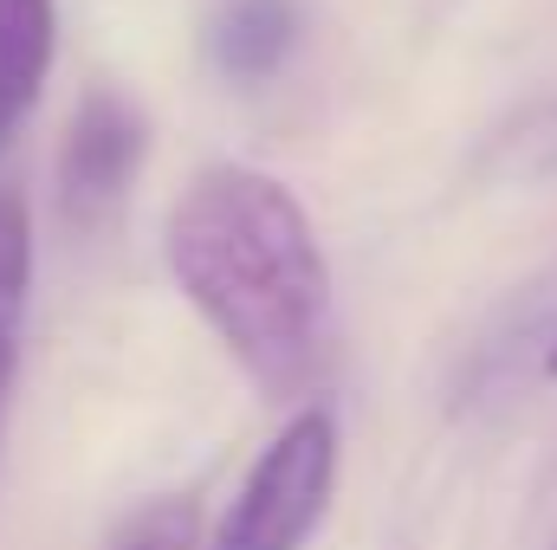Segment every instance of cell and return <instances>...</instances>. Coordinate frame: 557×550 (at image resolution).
Listing matches in <instances>:
<instances>
[{"instance_id": "1", "label": "cell", "mask_w": 557, "mask_h": 550, "mask_svg": "<svg viewBox=\"0 0 557 550\" xmlns=\"http://www.w3.org/2000/svg\"><path fill=\"white\" fill-rule=\"evenodd\" d=\"M162 266L260 396H305L324 363L331 273L305 201L247 162L188 175L162 221Z\"/></svg>"}, {"instance_id": "2", "label": "cell", "mask_w": 557, "mask_h": 550, "mask_svg": "<svg viewBox=\"0 0 557 550\" xmlns=\"http://www.w3.org/2000/svg\"><path fill=\"white\" fill-rule=\"evenodd\" d=\"M331 492H337V421L331 409H298L247 466L208 550H298L324 525Z\"/></svg>"}, {"instance_id": "7", "label": "cell", "mask_w": 557, "mask_h": 550, "mask_svg": "<svg viewBox=\"0 0 557 550\" xmlns=\"http://www.w3.org/2000/svg\"><path fill=\"white\" fill-rule=\"evenodd\" d=\"M26 278H33V227H26V201L0 188V311L26 304Z\"/></svg>"}, {"instance_id": "9", "label": "cell", "mask_w": 557, "mask_h": 550, "mask_svg": "<svg viewBox=\"0 0 557 550\" xmlns=\"http://www.w3.org/2000/svg\"><path fill=\"white\" fill-rule=\"evenodd\" d=\"M545 370H552V376H557V337H552V357H545Z\"/></svg>"}, {"instance_id": "8", "label": "cell", "mask_w": 557, "mask_h": 550, "mask_svg": "<svg viewBox=\"0 0 557 550\" xmlns=\"http://www.w3.org/2000/svg\"><path fill=\"white\" fill-rule=\"evenodd\" d=\"M20 311H0V421H7V389H13V357H20Z\"/></svg>"}, {"instance_id": "6", "label": "cell", "mask_w": 557, "mask_h": 550, "mask_svg": "<svg viewBox=\"0 0 557 550\" xmlns=\"http://www.w3.org/2000/svg\"><path fill=\"white\" fill-rule=\"evenodd\" d=\"M111 550H208L201 545V512L195 499H156L137 518H124V532L111 538Z\"/></svg>"}, {"instance_id": "5", "label": "cell", "mask_w": 557, "mask_h": 550, "mask_svg": "<svg viewBox=\"0 0 557 550\" xmlns=\"http://www.w3.org/2000/svg\"><path fill=\"white\" fill-rule=\"evenodd\" d=\"M298 0H234L221 20H214V72L234 78V85H267L278 65L298 52Z\"/></svg>"}, {"instance_id": "3", "label": "cell", "mask_w": 557, "mask_h": 550, "mask_svg": "<svg viewBox=\"0 0 557 550\" xmlns=\"http://www.w3.org/2000/svg\"><path fill=\"white\" fill-rule=\"evenodd\" d=\"M149 155V117L131 91L117 85H85L65 142H59V208L72 227H98L137 182Z\"/></svg>"}, {"instance_id": "4", "label": "cell", "mask_w": 557, "mask_h": 550, "mask_svg": "<svg viewBox=\"0 0 557 550\" xmlns=\"http://www.w3.org/2000/svg\"><path fill=\"white\" fill-rule=\"evenodd\" d=\"M59 52V0H0V149L33 117Z\"/></svg>"}]
</instances>
